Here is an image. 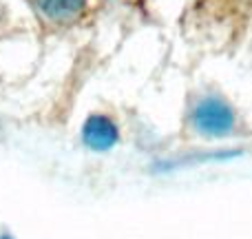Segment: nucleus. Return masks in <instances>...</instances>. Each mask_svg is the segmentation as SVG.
Masks as SVG:
<instances>
[{
    "label": "nucleus",
    "instance_id": "1",
    "mask_svg": "<svg viewBox=\"0 0 252 239\" xmlns=\"http://www.w3.org/2000/svg\"><path fill=\"white\" fill-rule=\"evenodd\" d=\"M192 129L206 137H223L230 135L237 126V115L228 102L217 96H206L192 106Z\"/></svg>",
    "mask_w": 252,
    "mask_h": 239
},
{
    "label": "nucleus",
    "instance_id": "2",
    "mask_svg": "<svg viewBox=\"0 0 252 239\" xmlns=\"http://www.w3.org/2000/svg\"><path fill=\"white\" fill-rule=\"evenodd\" d=\"M118 126L106 115H91L82 126V139L93 151H109L118 144Z\"/></svg>",
    "mask_w": 252,
    "mask_h": 239
},
{
    "label": "nucleus",
    "instance_id": "3",
    "mask_svg": "<svg viewBox=\"0 0 252 239\" xmlns=\"http://www.w3.org/2000/svg\"><path fill=\"white\" fill-rule=\"evenodd\" d=\"M87 0H35V7L53 22H69L84 11Z\"/></svg>",
    "mask_w": 252,
    "mask_h": 239
},
{
    "label": "nucleus",
    "instance_id": "4",
    "mask_svg": "<svg viewBox=\"0 0 252 239\" xmlns=\"http://www.w3.org/2000/svg\"><path fill=\"white\" fill-rule=\"evenodd\" d=\"M2 239H9V237H2Z\"/></svg>",
    "mask_w": 252,
    "mask_h": 239
}]
</instances>
